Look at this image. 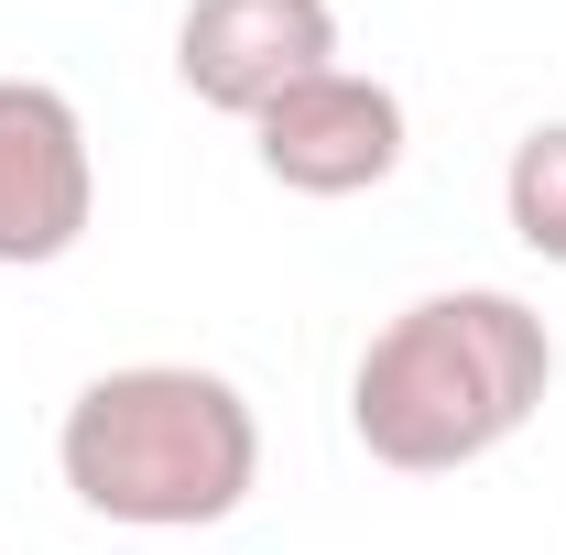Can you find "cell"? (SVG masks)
Instances as JSON below:
<instances>
[{"instance_id": "1", "label": "cell", "mask_w": 566, "mask_h": 555, "mask_svg": "<svg viewBox=\"0 0 566 555\" xmlns=\"http://www.w3.org/2000/svg\"><path fill=\"white\" fill-rule=\"evenodd\" d=\"M545 392H556V327L501 283H447L370 327L349 370V436L403 480H447L512 447L545 415Z\"/></svg>"}, {"instance_id": "2", "label": "cell", "mask_w": 566, "mask_h": 555, "mask_svg": "<svg viewBox=\"0 0 566 555\" xmlns=\"http://www.w3.org/2000/svg\"><path fill=\"white\" fill-rule=\"evenodd\" d=\"M55 469L98 523L132 534H208L262 480V415L229 370L197 359H132L98 370L55 425Z\"/></svg>"}, {"instance_id": "3", "label": "cell", "mask_w": 566, "mask_h": 555, "mask_svg": "<svg viewBox=\"0 0 566 555\" xmlns=\"http://www.w3.org/2000/svg\"><path fill=\"white\" fill-rule=\"evenodd\" d=\"M98 218V153L66 87L0 76V273L66 262Z\"/></svg>"}, {"instance_id": "4", "label": "cell", "mask_w": 566, "mask_h": 555, "mask_svg": "<svg viewBox=\"0 0 566 555\" xmlns=\"http://www.w3.org/2000/svg\"><path fill=\"white\" fill-rule=\"evenodd\" d=\"M403 142H415L403 98L359 66L305 76V87H283L273 109L251 121V153H262V175L283 197H370V186L403 175Z\"/></svg>"}, {"instance_id": "5", "label": "cell", "mask_w": 566, "mask_h": 555, "mask_svg": "<svg viewBox=\"0 0 566 555\" xmlns=\"http://www.w3.org/2000/svg\"><path fill=\"white\" fill-rule=\"evenodd\" d=\"M338 66V0H186L175 76L218 121H262L283 87Z\"/></svg>"}, {"instance_id": "6", "label": "cell", "mask_w": 566, "mask_h": 555, "mask_svg": "<svg viewBox=\"0 0 566 555\" xmlns=\"http://www.w3.org/2000/svg\"><path fill=\"white\" fill-rule=\"evenodd\" d=\"M501 218H512V240H523L534 262L566 273V121H534V132L512 142V164H501Z\"/></svg>"}]
</instances>
